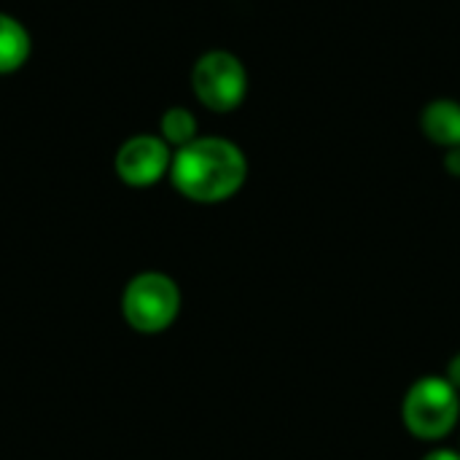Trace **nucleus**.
Returning a JSON list of instances; mask_svg holds the SVG:
<instances>
[{
  "label": "nucleus",
  "instance_id": "obj_7",
  "mask_svg": "<svg viewBox=\"0 0 460 460\" xmlns=\"http://www.w3.org/2000/svg\"><path fill=\"white\" fill-rule=\"evenodd\" d=\"M30 57V32L24 24L0 11V75L19 70Z\"/></svg>",
  "mask_w": 460,
  "mask_h": 460
},
{
  "label": "nucleus",
  "instance_id": "obj_5",
  "mask_svg": "<svg viewBox=\"0 0 460 460\" xmlns=\"http://www.w3.org/2000/svg\"><path fill=\"white\" fill-rule=\"evenodd\" d=\"M170 146L156 135H135L116 154V172L127 186H154L170 172Z\"/></svg>",
  "mask_w": 460,
  "mask_h": 460
},
{
  "label": "nucleus",
  "instance_id": "obj_9",
  "mask_svg": "<svg viewBox=\"0 0 460 460\" xmlns=\"http://www.w3.org/2000/svg\"><path fill=\"white\" fill-rule=\"evenodd\" d=\"M445 170L450 175L460 178V146L458 148H447V154H445Z\"/></svg>",
  "mask_w": 460,
  "mask_h": 460
},
{
  "label": "nucleus",
  "instance_id": "obj_11",
  "mask_svg": "<svg viewBox=\"0 0 460 460\" xmlns=\"http://www.w3.org/2000/svg\"><path fill=\"white\" fill-rule=\"evenodd\" d=\"M423 460H460V453H456V450H447V447H439V450L429 453Z\"/></svg>",
  "mask_w": 460,
  "mask_h": 460
},
{
  "label": "nucleus",
  "instance_id": "obj_1",
  "mask_svg": "<svg viewBox=\"0 0 460 460\" xmlns=\"http://www.w3.org/2000/svg\"><path fill=\"white\" fill-rule=\"evenodd\" d=\"M172 186L194 202H224L234 197L248 178V159L226 137H197L172 154Z\"/></svg>",
  "mask_w": 460,
  "mask_h": 460
},
{
  "label": "nucleus",
  "instance_id": "obj_6",
  "mask_svg": "<svg viewBox=\"0 0 460 460\" xmlns=\"http://www.w3.org/2000/svg\"><path fill=\"white\" fill-rule=\"evenodd\" d=\"M420 129L423 135L442 148H458L460 146V102L458 100H431L420 113Z\"/></svg>",
  "mask_w": 460,
  "mask_h": 460
},
{
  "label": "nucleus",
  "instance_id": "obj_2",
  "mask_svg": "<svg viewBox=\"0 0 460 460\" xmlns=\"http://www.w3.org/2000/svg\"><path fill=\"white\" fill-rule=\"evenodd\" d=\"M402 418L415 439H445L458 426V391L447 383V377H423L407 391Z\"/></svg>",
  "mask_w": 460,
  "mask_h": 460
},
{
  "label": "nucleus",
  "instance_id": "obj_10",
  "mask_svg": "<svg viewBox=\"0 0 460 460\" xmlns=\"http://www.w3.org/2000/svg\"><path fill=\"white\" fill-rule=\"evenodd\" d=\"M447 383H450L456 391H460V353H456L453 361L447 364Z\"/></svg>",
  "mask_w": 460,
  "mask_h": 460
},
{
  "label": "nucleus",
  "instance_id": "obj_3",
  "mask_svg": "<svg viewBox=\"0 0 460 460\" xmlns=\"http://www.w3.org/2000/svg\"><path fill=\"white\" fill-rule=\"evenodd\" d=\"M121 310L135 332L159 334L178 318L181 291L172 278L162 272H143L129 280L121 299Z\"/></svg>",
  "mask_w": 460,
  "mask_h": 460
},
{
  "label": "nucleus",
  "instance_id": "obj_8",
  "mask_svg": "<svg viewBox=\"0 0 460 460\" xmlns=\"http://www.w3.org/2000/svg\"><path fill=\"white\" fill-rule=\"evenodd\" d=\"M159 129H162V140L167 146H175V148H183L189 146L191 140H197V119L189 108H167L162 113V121H159Z\"/></svg>",
  "mask_w": 460,
  "mask_h": 460
},
{
  "label": "nucleus",
  "instance_id": "obj_4",
  "mask_svg": "<svg viewBox=\"0 0 460 460\" xmlns=\"http://www.w3.org/2000/svg\"><path fill=\"white\" fill-rule=\"evenodd\" d=\"M191 89L205 108L216 113H229L240 108L248 94L245 65L229 51H208L194 62Z\"/></svg>",
  "mask_w": 460,
  "mask_h": 460
}]
</instances>
